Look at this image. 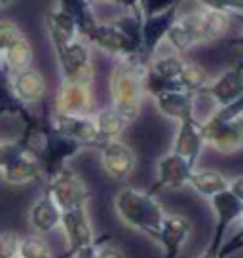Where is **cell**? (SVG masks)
<instances>
[{"label":"cell","instance_id":"6da1fadb","mask_svg":"<svg viewBox=\"0 0 243 258\" xmlns=\"http://www.w3.org/2000/svg\"><path fill=\"white\" fill-rule=\"evenodd\" d=\"M145 71L146 67L137 59H128L118 61L110 73V106L130 123L141 114L145 99Z\"/></svg>","mask_w":243,"mask_h":258},{"label":"cell","instance_id":"7a4b0ae2","mask_svg":"<svg viewBox=\"0 0 243 258\" xmlns=\"http://www.w3.org/2000/svg\"><path fill=\"white\" fill-rule=\"evenodd\" d=\"M114 209L124 224L156 241L165 211L152 194L137 188H122L114 198Z\"/></svg>","mask_w":243,"mask_h":258},{"label":"cell","instance_id":"3957f363","mask_svg":"<svg viewBox=\"0 0 243 258\" xmlns=\"http://www.w3.org/2000/svg\"><path fill=\"white\" fill-rule=\"evenodd\" d=\"M0 175L14 186L29 184L42 177V167L23 137L0 143Z\"/></svg>","mask_w":243,"mask_h":258},{"label":"cell","instance_id":"277c9868","mask_svg":"<svg viewBox=\"0 0 243 258\" xmlns=\"http://www.w3.org/2000/svg\"><path fill=\"white\" fill-rule=\"evenodd\" d=\"M84 42H88L89 46H95L103 53L110 57H116L118 61H128V59H137L141 51V44L130 36L128 32H124L114 23H97L89 27L88 31L80 36Z\"/></svg>","mask_w":243,"mask_h":258},{"label":"cell","instance_id":"5b68a950","mask_svg":"<svg viewBox=\"0 0 243 258\" xmlns=\"http://www.w3.org/2000/svg\"><path fill=\"white\" fill-rule=\"evenodd\" d=\"M46 180L48 184L44 192L53 200L61 213L78 209V207H88L91 192L76 171H73L71 167H63Z\"/></svg>","mask_w":243,"mask_h":258},{"label":"cell","instance_id":"8992f818","mask_svg":"<svg viewBox=\"0 0 243 258\" xmlns=\"http://www.w3.org/2000/svg\"><path fill=\"white\" fill-rule=\"evenodd\" d=\"M178 6H180V2H173L169 8L160 14L145 16L143 25H141V51L137 57V61L143 67L150 63V59L158 53L160 46L165 42L167 32L178 17Z\"/></svg>","mask_w":243,"mask_h":258},{"label":"cell","instance_id":"52a82bcc","mask_svg":"<svg viewBox=\"0 0 243 258\" xmlns=\"http://www.w3.org/2000/svg\"><path fill=\"white\" fill-rule=\"evenodd\" d=\"M55 57L61 80H93V61L88 42L76 38L71 44H67L65 48L55 49Z\"/></svg>","mask_w":243,"mask_h":258},{"label":"cell","instance_id":"ba28073f","mask_svg":"<svg viewBox=\"0 0 243 258\" xmlns=\"http://www.w3.org/2000/svg\"><path fill=\"white\" fill-rule=\"evenodd\" d=\"M93 93L91 82L80 80H61L55 93L53 110L67 116H91Z\"/></svg>","mask_w":243,"mask_h":258},{"label":"cell","instance_id":"9c48e42d","mask_svg":"<svg viewBox=\"0 0 243 258\" xmlns=\"http://www.w3.org/2000/svg\"><path fill=\"white\" fill-rule=\"evenodd\" d=\"M61 228L67 239V256H74L80 249L97 241L88 207L61 213Z\"/></svg>","mask_w":243,"mask_h":258},{"label":"cell","instance_id":"30bf717a","mask_svg":"<svg viewBox=\"0 0 243 258\" xmlns=\"http://www.w3.org/2000/svg\"><path fill=\"white\" fill-rule=\"evenodd\" d=\"M198 95L213 99L217 106H226L239 101L243 97V63L230 64L217 78L209 80Z\"/></svg>","mask_w":243,"mask_h":258},{"label":"cell","instance_id":"8fae6325","mask_svg":"<svg viewBox=\"0 0 243 258\" xmlns=\"http://www.w3.org/2000/svg\"><path fill=\"white\" fill-rule=\"evenodd\" d=\"M49 121L59 135L71 139L82 148L101 145L97 127L93 121V114L91 116H67V114H57L53 110L49 114Z\"/></svg>","mask_w":243,"mask_h":258},{"label":"cell","instance_id":"7c38bea8","mask_svg":"<svg viewBox=\"0 0 243 258\" xmlns=\"http://www.w3.org/2000/svg\"><path fill=\"white\" fill-rule=\"evenodd\" d=\"M202 123V133L205 145L215 148L220 154H234L243 148V114L222 123Z\"/></svg>","mask_w":243,"mask_h":258},{"label":"cell","instance_id":"4fadbf2b","mask_svg":"<svg viewBox=\"0 0 243 258\" xmlns=\"http://www.w3.org/2000/svg\"><path fill=\"white\" fill-rule=\"evenodd\" d=\"M137 165V156L126 143L108 141L101 145V167L114 180H126L133 175Z\"/></svg>","mask_w":243,"mask_h":258},{"label":"cell","instance_id":"5bb4252c","mask_svg":"<svg viewBox=\"0 0 243 258\" xmlns=\"http://www.w3.org/2000/svg\"><path fill=\"white\" fill-rule=\"evenodd\" d=\"M165 42L169 44L171 51H175L178 55L202 44V8L178 16L175 25L167 32Z\"/></svg>","mask_w":243,"mask_h":258},{"label":"cell","instance_id":"9a60e30c","mask_svg":"<svg viewBox=\"0 0 243 258\" xmlns=\"http://www.w3.org/2000/svg\"><path fill=\"white\" fill-rule=\"evenodd\" d=\"M194 226L183 215H167L162 220L160 232L156 235V243L162 247L165 258H178L183 247L192 235Z\"/></svg>","mask_w":243,"mask_h":258},{"label":"cell","instance_id":"2e32d148","mask_svg":"<svg viewBox=\"0 0 243 258\" xmlns=\"http://www.w3.org/2000/svg\"><path fill=\"white\" fill-rule=\"evenodd\" d=\"M152 99L156 103V108L169 120L177 121V123L198 120V116H196L198 95L196 93H188V91H183L180 88H175L162 91Z\"/></svg>","mask_w":243,"mask_h":258},{"label":"cell","instance_id":"e0dca14e","mask_svg":"<svg viewBox=\"0 0 243 258\" xmlns=\"http://www.w3.org/2000/svg\"><path fill=\"white\" fill-rule=\"evenodd\" d=\"M192 171L194 169L188 165L187 160H183L177 154L167 152L165 156H162L158 160V165H156V182L148 190V194L154 196L158 190H163V188H173V190L185 188V186H188V178H190Z\"/></svg>","mask_w":243,"mask_h":258},{"label":"cell","instance_id":"ac0fdd59","mask_svg":"<svg viewBox=\"0 0 243 258\" xmlns=\"http://www.w3.org/2000/svg\"><path fill=\"white\" fill-rule=\"evenodd\" d=\"M203 146H205V141H203L202 123L200 121L192 120V121H185V123H178L175 139H173L171 152L180 156L183 160H187L188 165L192 169H196Z\"/></svg>","mask_w":243,"mask_h":258},{"label":"cell","instance_id":"d6986e66","mask_svg":"<svg viewBox=\"0 0 243 258\" xmlns=\"http://www.w3.org/2000/svg\"><path fill=\"white\" fill-rule=\"evenodd\" d=\"M44 21H46V31H48L49 42L53 46V51L59 48H65L67 44H71L73 40L80 38L73 16L63 8L61 2H57L55 8L51 6L46 12V19Z\"/></svg>","mask_w":243,"mask_h":258},{"label":"cell","instance_id":"ffe728a7","mask_svg":"<svg viewBox=\"0 0 243 258\" xmlns=\"http://www.w3.org/2000/svg\"><path fill=\"white\" fill-rule=\"evenodd\" d=\"M10 84H12V89H14L16 97L19 99V103L25 105L27 108L42 103L44 97H46V89H48L42 73L33 69V67L17 74H12Z\"/></svg>","mask_w":243,"mask_h":258},{"label":"cell","instance_id":"44dd1931","mask_svg":"<svg viewBox=\"0 0 243 258\" xmlns=\"http://www.w3.org/2000/svg\"><path fill=\"white\" fill-rule=\"evenodd\" d=\"M29 226L36 235H46L61 226V211L46 192L31 205Z\"/></svg>","mask_w":243,"mask_h":258},{"label":"cell","instance_id":"7402d4cb","mask_svg":"<svg viewBox=\"0 0 243 258\" xmlns=\"http://www.w3.org/2000/svg\"><path fill=\"white\" fill-rule=\"evenodd\" d=\"M228 184H230V178H226L220 171L215 169H198L196 167L188 178V186L196 194H200L207 200L222 192H228Z\"/></svg>","mask_w":243,"mask_h":258},{"label":"cell","instance_id":"603a6c76","mask_svg":"<svg viewBox=\"0 0 243 258\" xmlns=\"http://www.w3.org/2000/svg\"><path fill=\"white\" fill-rule=\"evenodd\" d=\"M0 67H2V73L8 76L33 67V48L25 36L17 38L6 48V51L0 57Z\"/></svg>","mask_w":243,"mask_h":258},{"label":"cell","instance_id":"cb8c5ba5","mask_svg":"<svg viewBox=\"0 0 243 258\" xmlns=\"http://www.w3.org/2000/svg\"><path fill=\"white\" fill-rule=\"evenodd\" d=\"M200 6H202V44H209L222 38L230 29L232 17L220 10L205 6L203 2H200Z\"/></svg>","mask_w":243,"mask_h":258},{"label":"cell","instance_id":"d4e9b609","mask_svg":"<svg viewBox=\"0 0 243 258\" xmlns=\"http://www.w3.org/2000/svg\"><path fill=\"white\" fill-rule=\"evenodd\" d=\"M93 121H95V127H97L101 145L108 143V141H118L120 135L124 133V129L130 125V121L122 118L112 106H106V108L93 114Z\"/></svg>","mask_w":243,"mask_h":258},{"label":"cell","instance_id":"484cf974","mask_svg":"<svg viewBox=\"0 0 243 258\" xmlns=\"http://www.w3.org/2000/svg\"><path fill=\"white\" fill-rule=\"evenodd\" d=\"M187 61L183 59V55H178L175 51H169V53H156L150 63L146 64V69L152 74H156L158 78H162L165 82H173L177 84V78L180 76L183 69H185Z\"/></svg>","mask_w":243,"mask_h":258},{"label":"cell","instance_id":"4316f807","mask_svg":"<svg viewBox=\"0 0 243 258\" xmlns=\"http://www.w3.org/2000/svg\"><path fill=\"white\" fill-rule=\"evenodd\" d=\"M2 116H19L23 120L31 116V110L19 103L10 84V76L4 73H0V118Z\"/></svg>","mask_w":243,"mask_h":258},{"label":"cell","instance_id":"83f0119b","mask_svg":"<svg viewBox=\"0 0 243 258\" xmlns=\"http://www.w3.org/2000/svg\"><path fill=\"white\" fill-rule=\"evenodd\" d=\"M209 74L205 73V69L200 67L198 63H192V61H187L185 69L180 76L177 78V86L183 91H188V93H200L207 84H209Z\"/></svg>","mask_w":243,"mask_h":258},{"label":"cell","instance_id":"f1b7e54d","mask_svg":"<svg viewBox=\"0 0 243 258\" xmlns=\"http://www.w3.org/2000/svg\"><path fill=\"white\" fill-rule=\"evenodd\" d=\"M17 258H53V250L44 235L33 234L21 239Z\"/></svg>","mask_w":243,"mask_h":258},{"label":"cell","instance_id":"f546056e","mask_svg":"<svg viewBox=\"0 0 243 258\" xmlns=\"http://www.w3.org/2000/svg\"><path fill=\"white\" fill-rule=\"evenodd\" d=\"M21 245V237L16 232H2L0 234V258H17Z\"/></svg>","mask_w":243,"mask_h":258},{"label":"cell","instance_id":"4dcf8cb0","mask_svg":"<svg viewBox=\"0 0 243 258\" xmlns=\"http://www.w3.org/2000/svg\"><path fill=\"white\" fill-rule=\"evenodd\" d=\"M239 249H243V217H241V226H239V230H237L230 239L224 241L222 249H220L219 258H228L230 254H234L235 250H239Z\"/></svg>","mask_w":243,"mask_h":258},{"label":"cell","instance_id":"1f68e13d","mask_svg":"<svg viewBox=\"0 0 243 258\" xmlns=\"http://www.w3.org/2000/svg\"><path fill=\"white\" fill-rule=\"evenodd\" d=\"M95 258H126V254H124L122 249H118L116 245H110V243H108V237H103L97 245Z\"/></svg>","mask_w":243,"mask_h":258},{"label":"cell","instance_id":"d6a6232c","mask_svg":"<svg viewBox=\"0 0 243 258\" xmlns=\"http://www.w3.org/2000/svg\"><path fill=\"white\" fill-rule=\"evenodd\" d=\"M228 192L232 194L234 198H237L243 203V175L239 177L230 178V184H228Z\"/></svg>","mask_w":243,"mask_h":258},{"label":"cell","instance_id":"836d02e7","mask_svg":"<svg viewBox=\"0 0 243 258\" xmlns=\"http://www.w3.org/2000/svg\"><path fill=\"white\" fill-rule=\"evenodd\" d=\"M6 4H8V2H0V6H6Z\"/></svg>","mask_w":243,"mask_h":258},{"label":"cell","instance_id":"e575fe53","mask_svg":"<svg viewBox=\"0 0 243 258\" xmlns=\"http://www.w3.org/2000/svg\"><path fill=\"white\" fill-rule=\"evenodd\" d=\"M0 143H2V141H0Z\"/></svg>","mask_w":243,"mask_h":258}]
</instances>
